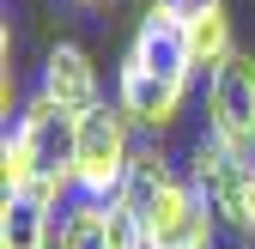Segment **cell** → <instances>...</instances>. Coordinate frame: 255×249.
<instances>
[{
	"label": "cell",
	"mask_w": 255,
	"mask_h": 249,
	"mask_svg": "<svg viewBox=\"0 0 255 249\" xmlns=\"http://www.w3.org/2000/svg\"><path fill=\"white\" fill-rule=\"evenodd\" d=\"M134 122H128L122 104H98L79 116V140H73V189L85 201H116L122 182H128V164H134Z\"/></svg>",
	"instance_id": "1"
},
{
	"label": "cell",
	"mask_w": 255,
	"mask_h": 249,
	"mask_svg": "<svg viewBox=\"0 0 255 249\" xmlns=\"http://www.w3.org/2000/svg\"><path fill=\"white\" fill-rule=\"evenodd\" d=\"M188 182L201 189V201L219 213V225L231 237L255 243V164L249 158H237L231 146H219L213 134H201L195 152H188Z\"/></svg>",
	"instance_id": "2"
},
{
	"label": "cell",
	"mask_w": 255,
	"mask_h": 249,
	"mask_svg": "<svg viewBox=\"0 0 255 249\" xmlns=\"http://www.w3.org/2000/svg\"><path fill=\"white\" fill-rule=\"evenodd\" d=\"M207 134L237 158L255 152V55L237 49L219 73H207Z\"/></svg>",
	"instance_id": "3"
},
{
	"label": "cell",
	"mask_w": 255,
	"mask_h": 249,
	"mask_svg": "<svg viewBox=\"0 0 255 249\" xmlns=\"http://www.w3.org/2000/svg\"><path fill=\"white\" fill-rule=\"evenodd\" d=\"M146 237H152V249H219V213L201 201V189L188 176H176L164 195H158L146 213Z\"/></svg>",
	"instance_id": "4"
},
{
	"label": "cell",
	"mask_w": 255,
	"mask_h": 249,
	"mask_svg": "<svg viewBox=\"0 0 255 249\" xmlns=\"http://www.w3.org/2000/svg\"><path fill=\"white\" fill-rule=\"evenodd\" d=\"M182 98H188V85H170V79L134 67V61H122V73H116V104H122L128 122H134V128H146L152 140L182 116Z\"/></svg>",
	"instance_id": "5"
},
{
	"label": "cell",
	"mask_w": 255,
	"mask_h": 249,
	"mask_svg": "<svg viewBox=\"0 0 255 249\" xmlns=\"http://www.w3.org/2000/svg\"><path fill=\"white\" fill-rule=\"evenodd\" d=\"M43 98L49 104H61L67 116H85V110H98L104 104V85H98V67H91V55L79 49V43H61V49H49V61H43Z\"/></svg>",
	"instance_id": "6"
},
{
	"label": "cell",
	"mask_w": 255,
	"mask_h": 249,
	"mask_svg": "<svg viewBox=\"0 0 255 249\" xmlns=\"http://www.w3.org/2000/svg\"><path fill=\"white\" fill-rule=\"evenodd\" d=\"M0 249H55V207L37 195H6L0 201Z\"/></svg>",
	"instance_id": "7"
},
{
	"label": "cell",
	"mask_w": 255,
	"mask_h": 249,
	"mask_svg": "<svg viewBox=\"0 0 255 249\" xmlns=\"http://www.w3.org/2000/svg\"><path fill=\"white\" fill-rule=\"evenodd\" d=\"M182 43H188L195 73H219V67L237 55V43H231V12L213 6V12H201V18H188V24H182Z\"/></svg>",
	"instance_id": "8"
},
{
	"label": "cell",
	"mask_w": 255,
	"mask_h": 249,
	"mask_svg": "<svg viewBox=\"0 0 255 249\" xmlns=\"http://www.w3.org/2000/svg\"><path fill=\"white\" fill-rule=\"evenodd\" d=\"M170 182H176L170 158H164L158 146H140V152H134V164H128V182H122V195H116V201H128L134 213H146V207H152L158 195L170 189Z\"/></svg>",
	"instance_id": "9"
},
{
	"label": "cell",
	"mask_w": 255,
	"mask_h": 249,
	"mask_svg": "<svg viewBox=\"0 0 255 249\" xmlns=\"http://www.w3.org/2000/svg\"><path fill=\"white\" fill-rule=\"evenodd\" d=\"M104 207L110 201H73L67 213H61V231H55V249H110L104 237Z\"/></svg>",
	"instance_id": "10"
},
{
	"label": "cell",
	"mask_w": 255,
	"mask_h": 249,
	"mask_svg": "<svg viewBox=\"0 0 255 249\" xmlns=\"http://www.w3.org/2000/svg\"><path fill=\"white\" fill-rule=\"evenodd\" d=\"M0 189L6 195H30L37 189V158H30V140L18 128H6V140H0Z\"/></svg>",
	"instance_id": "11"
},
{
	"label": "cell",
	"mask_w": 255,
	"mask_h": 249,
	"mask_svg": "<svg viewBox=\"0 0 255 249\" xmlns=\"http://www.w3.org/2000/svg\"><path fill=\"white\" fill-rule=\"evenodd\" d=\"M104 237H110V249H152L146 219H140L128 201H110V207H104Z\"/></svg>",
	"instance_id": "12"
},
{
	"label": "cell",
	"mask_w": 255,
	"mask_h": 249,
	"mask_svg": "<svg viewBox=\"0 0 255 249\" xmlns=\"http://www.w3.org/2000/svg\"><path fill=\"white\" fill-rule=\"evenodd\" d=\"M0 110L18 116V67H12V24L0 30Z\"/></svg>",
	"instance_id": "13"
},
{
	"label": "cell",
	"mask_w": 255,
	"mask_h": 249,
	"mask_svg": "<svg viewBox=\"0 0 255 249\" xmlns=\"http://www.w3.org/2000/svg\"><path fill=\"white\" fill-rule=\"evenodd\" d=\"M164 6L188 24V18H201V12H213V6H225V0H164Z\"/></svg>",
	"instance_id": "14"
},
{
	"label": "cell",
	"mask_w": 255,
	"mask_h": 249,
	"mask_svg": "<svg viewBox=\"0 0 255 249\" xmlns=\"http://www.w3.org/2000/svg\"><path fill=\"white\" fill-rule=\"evenodd\" d=\"M219 249H249V243L243 237H219Z\"/></svg>",
	"instance_id": "15"
},
{
	"label": "cell",
	"mask_w": 255,
	"mask_h": 249,
	"mask_svg": "<svg viewBox=\"0 0 255 249\" xmlns=\"http://www.w3.org/2000/svg\"><path fill=\"white\" fill-rule=\"evenodd\" d=\"M79 6H104V0H79Z\"/></svg>",
	"instance_id": "16"
},
{
	"label": "cell",
	"mask_w": 255,
	"mask_h": 249,
	"mask_svg": "<svg viewBox=\"0 0 255 249\" xmlns=\"http://www.w3.org/2000/svg\"><path fill=\"white\" fill-rule=\"evenodd\" d=\"M249 164H255V152H249Z\"/></svg>",
	"instance_id": "17"
}]
</instances>
